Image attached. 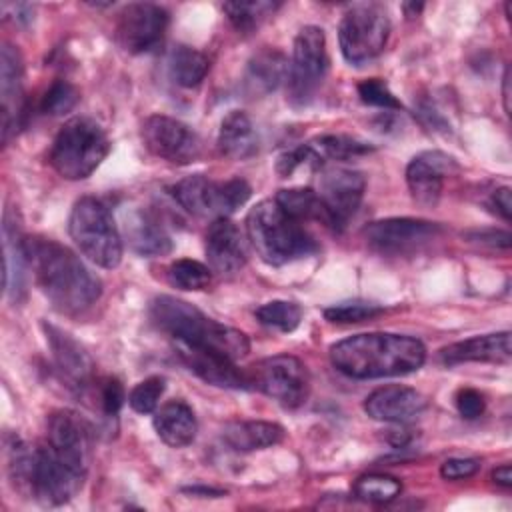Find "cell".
<instances>
[{"label": "cell", "mask_w": 512, "mask_h": 512, "mask_svg": "<svg viewBox=\"0 0 512 512\" xmlns=\"http://www.w3.org/2000/svg\"><path fill=\"white\" fill-rule=\"evenodd\" d=\"M24 248L40 292L58 312L80 314L100 298V280L70 248L44 236H26Z\"/></svg>", "instance_id": "6da1fadb"}, {"label": "cell", "mask_w": 512, "mask_h": 512, "mask_svg": "<svg viewBox=\"0 0 512 512\" xmlns=\"http://www.w3.org/2000/svg\"><path fill=\"white\" fill-rule=\"evenodd\" d=\"M332 366L356 380L404 376L426 362V348L420 340L404 334L368 332L336 342L330 348Z\"/></svg>", "instance_id": "7a4b0ae2"}, {"label": "cell", "mask_w": 512, "mask_h": 512, "mask_svg": "<svg viewBox=\"0 0 512 512\" xmlns=\"http://www.w3.org/2000/svg\"><path fill=\"white\" fill-rule=\"evenodd\" d=\"M150 320L156 328L172 336L174 342L206 348L234 362L250 350L244 332L208 318L196 306L174 296H156L150 302Z\"/></svg>", "instance_id": "3957f363"}, {"label": "cell", "mask_w": 512, "mask_h": 512, "mask_svg": "<svg viewBox=\"0 0 512 512\" xmlns=\"http://www.w3.org/2000/svg\"><path fill=\"white\" fill-rule=\"evenodd\" d=\"M248 240L270 266H282L318 250L304 226L288 216L276 200L258 202L246 216Z\"/></svg>", "instance_id": "277c9868"}, {"label": "cell", "mask_w": 512, "mask_h": 512, "mask_svg": "<svg viewBox=\"0 0 512 512\" xmlns=\"http://www.w3.org/2000/svg\"><path fill=\"white\" fill-rule=\"evenodd\" d=\"M110 140L104 128L88 116H74L62 124L52 148L50 164L66 180L88 178L108 156Z\"/></svg>", "instance_id": "5b68a950"}, {"label": "cell", "mask_w": 512, "mask_h": 512, "mask_svg": "<svg viewBox=\"0 0 512 512\" xmlns=\"http://www.w3.org/2000/svg\"><path fill=\"white\" fill-rule=\"evenodd\" d=\"M68 232L80 252L100 268H116L122 260V238L112 212L94 196L80 198L68 220Z\"/></svg>", "instance_id": "8992f818"}, {"label": "cell", "mask_w": 512, "mask_h": 512, "mask_svg": "<svg viewBox=\"0 0 512 512\" xmlns=\"http://www.w3.org/2000/svg\"><path fill=\"white\" fill-rule=\"evenodd\" d=\"M250 186L242 178L216 182L204 174H192L172 186L174 200L190 214L202 218H228L250 198Z\"/></svg>", "instance_id": "52a82bcc"}, {"label": "cell", "mask_w": 512, "mask_h": 512, "mask_svg": "<svg viewBox=\"0 0 512 512\" xmlns=\"http://www.w3.org/2000/svg\"><path fill=\"white\" fill-rule=\"evenodd\" d=\"M390 20L380 4H356L340 20L338 42L346 62L360 66L374 60L386 46Z\"/></svg>", "instance_id": "ba28073f"}, {"label": "cell", "mask_w": 512, "mask_h": 512, "mask_svg": "<svg viewBox=\"0 0 512 512\" xmlns=\"http://www.w3.org/2000/svg\"><path fill=\"white\" fill-rule=\"evenodd\" d=\"M328 70L326 36L318 26H304L292 48V60L288 66V98L292 104H308L320 88Z\"/></svg>", "instance_id": "9c48e42d"}, {"label": "cell", "mask_w": 512, "mask_h": 512, "mask_svg": "<svg viewBox=\"0 0 512 512\" xmlns=\"http://www.w3.org/2000/svg\"><path fill=\"white\" fill-rule=\"evenodd\" d=\"M250 388H258L268 398L286 408H298L306 402L310 378L306 366L290 354H278L252 364L248 370Z\"/></svg>", "instance_id": "30bf717a"}, {"label": "cell", "mask_w": 512, "mask_h": 512, "mask_svg": "<svg viewBox=\"0 0 512 512\" xmlns=\"http://www.w3.org/2000/svg\"><path fill=\"white\" fill-rule=\"evenodd\" d=\"M86 472L64 462L48 444L36 448L30 478V494L46 504L60 506L70 502L82 488Z\"/></svg>", "instance_id": "8fae6325"}, {"label": "cell", "mask_w": 512, "mask_h": 512, "mask_svg": "<svg viewBox=\"0 0 512 512\" xmlns=\"http://www.w3.org/2000/svg\"><path fill=\"white\" fill-rule=\"evenodd\" d=\"M142 140L156 158L178 166L192 164L202 152L198 134L188 124L164 114H152L142 122Z\"/></svg>", "instance_id": "7c38bea8"}, {"label": "cell", "mask_w": 512, "mask_h": 512, "mask_svg": "<svg viewBox=\"0 0 512 512\" xmlns=\"http://www.w3.org/2000/svg\"><path fill=\"white\" fill-rule=\"evenodd\" d=\"M366 188V178L358 170L330 166L322 168L318 180V198L330 218V228L340 230L356 214Z\"/></svg>", "instance_id": "4fadbf2b"}, {"label": "cell", "mask_w": 512, "mask_h": 512, "mask_svg": "<svg viewBox=\"0 0 512 512\" xmlns=\"http://www.w3.org/2000/svg\"><path fill=\"white\" fill-rule=\"evenodd\" d=\"M168 26V12L150 2H136L124 6L116 22V40L122 50L142 54L152 50L164 36Z\"/></svg>", "instance_id": "5bb4252c"}, {"label": "cell", "mask_w": 512, "mask_h": 512, "mask_svg": "<svg viewBox=\"0 0 512 512\" xmlns=\"http://www.w3.org/2000/svg\"><path fill=\"white\" fill-rule=\"evenodd\" d=\"M442 228L418 218H384L364 228L366 242L382 254H406L434 240Z\"/></svg>", "instance_id": "9a60e30c"}, {"label": "cell", "mask_w": 512, "mask_h": 512, "mask_svg": "<svg viewBox=\"0 0 512 512\" xmlns=\"http://www.w3.org/2000/svg\"><path fill=\"white\" fill-rule=\"evenodd\" d=\"M48 446L70 466L88 472L92 454V428L72 410H56L48 416Z\"/></svg>", "instance_id": "2e32d148"}, {"label": "cell", "mask_w": 512, "mask_h": 512, "mask_svg": "<svg viewBox=\"0 0 512 512\" xmlns=\"http://www.w3.org/2000/svg\"><path fill=\"white\" fill-rule=\"evenodd\" d=\"M458 172L456 160L440 150L416 154L406 166V184L420 206H436L442 194L444 178Z\"/></svg>", "instance_id": "e0dca14e"}, {"label": "cell", "mask_w": 512, "mask_h": 512, "mask_svg": "<svg viewBox=\"0 0 512 512\" xmlns=\"http://www.w3.org/2000/svg\"><path fill=\"white\" fill-rule=\"evenodd\" d=\"M42 330L46 334L48 346L52 350L54 364L62 378L68 382L74 390H84L94 380V362L86 348L74 340L68 332L54 324L42 322Z\"/></svg>", "instance_id": "ac0fdd59"}, {"label": "cell", "mask_w": 512, "mask_h": 512, "mask_svg": "<svg viewBox=\"0 0 512 512\" xmlns=\"http://www.w3.org/2000/svg\"><path fill=\"white\" fill-rule=\"evenodd\" d=\"M0 100H2V138L20 126L24 114V62L16 46L4 42L0 48Z\"/></svg>", "instance_id": "d6986e66"}, {"label": "cell", "mask_w": 512, "mask_h": 512, "mask_svg": "<svg viewBox=\"0 0 512 512\" xmlns=\"http://www.w3.org/2000/svg\"><path fill=\"white\" fill-rule=\"evenodd\" d=\"M176 350H178L180 360L188 366V370L194 372L204 382H208L212 386H220V388H234V390L250 388L248 374L244 370H240L234 360H230L218 352L198 348V346L180 344V342H176Z\"/></svg>", "instance_id": "ffe728a7"}, {"label": "cell", "mask_w": 512, "mask_h": 512, "mask_svg": "<svg viewBox=\"0 0 512 512\" xmlns=\"http://www.w3.org/2000/svg\"><path fill=\"white\" fill-rule=\"evenodd\" d=\"M208 268L218 274L238 272L248 258L246 242L238 226L230 218H216L206 230Z\"/></svg>", "instance_id": "44dd1931"}, {"label": "cell", "mask_w": 512, "mask_h": 512, "mask_svg": "<svg viewBox=\"0 0 512 512\" xmlns=\"http://www.w3.org/2000/svg\"><path fill=\"white\" fill-rule=\"evenodd\" d=\"M424 408L426 398L418 390L400 384L376 388L364 400V412L378 422L404 424L416 418Z\"/></svg>", "instance_id": "7402d4cb"}, {"label": "cell", "mask_w": 512, "mask_h": 512, "mask_svg": "<svg viewBox=\"0 0 512 512\" xmlns=\"http://www.w3.org/2000/svg\"><path fill=\"white\" fill-rule=\"evenodd\" d=\"M24 238L16 214L6 210L2 224L4 240V292L12 302H20L26 296V272L30 268L24 248Z\"/></svg>", "instance_id": "603a6c76"}, {"label": "cell", "mask_w": 512, "mask_h": 512, "mask_svg": "<svg viewBox=\"0 0 512 512\" xmlns=\"http://www.w3.org/2000/svg\"><path fill=\"white\" fill-rule=\"evenodd\" d=\"M438 358L448 364H462V362H490V364H506L512 358L510 348V332H494L472 336L462 342H454L440 350Z\"/></svg>", "instance_id": "cb8c5ba5"}, {"label": "cell", "mask_w": 512, "mask_h": 512, "mask_svg": "<svg viewBox=\"0 0 512 512\" xmlns=\"http://www.w3.org/2000/svg\"><path fill=\"white\" fill-rule=\"evenodd\" d=\"M152 424L158 438L172 448H184L192 444L198 432L194 410L182 400H170L154 410Z\"/></svg>", "instance_id": "d4e9b609"}, {"label": "cell", "mask_w": 512, "mask_h": 512, "mask_svg": "<svg viewBox=\"0 0 512 512\" xmlns=\"http://www.w3.org/2000/svg\"><path fill=\"white\" fill-rule=\"evenodd\" d=\"M216 144L222 156L246 160L258 152L260 140L250 116L242 110H230L220 122Z\"/></svg>", "instance_id": "484cf974"}, {"label": "cell", "mask_w": 512, "mask_h": 512, "mask_svg": "<svg viewBox=\"0 0 512 512\" xmlns=\"http://www.w3.org/2000/svg\"><path fill=\"white\" fill-rule=\"evenodd\" d=\"M284 428L264 420H234L224 424L222 440L236 452H254L276 446L284 440Z\"/></svg>", "instance_id": "4316f807"}, {"label": "cell", "mask_w": 512, "mask_h": 512, "mask_svg": "<svg viewBox=\"0 0 512 512\" xmlns=\"http://www.w3.org/2000/svg\"><path fill=\"white\" fill-rule=\"evenodd\" d=\"M124 232L130 248L140 256H164L172 250L170 236L148 212H132L126 218Z\"/></svg>", "instance_id": "83f0119b"}, {"label": "cell", "mask_w": 512, "mask_h": 512, "mask_svg": "<svg viewBox=\"0 0 512 512\" xmlns=\"http://www.w3.org/2000/svg\"><path fill=\"white\" fill-rule=\"evenodd\" d=\"M286 76L288 64L284 54L274 48H264L250 58L244 74V86L252 96H260L276 90Z\"/></svg>", "instance_id": "f1b7e54d"}, {"label": "cell", "mask_w": 512, "mask_h": 512, "mask_svg": "<svg viewBox=\"0 0 512 512\" xmlns=\"http://www.w3.org/2000/svg\"><path fill=\"white\" fill-rule=\"evenodd\" d=\"M210 60L192 46H174L168 56V74L182 88L198 86L208 74Z\"/></svg>", "instance_id": "f546056e"}, {"label": "cell", "mask_w": 512, "mask_h": 512, "mask_svg": "<svg viewBox=\"0 0 512 512\" xmlns=\"http://www.w3.org/2000/svg\"><path fill=\"white\" fill-rule=\"evenodd\" d=\"M276 204L294 220H318L330 226V218L312 188H288V190H278L276 194Z\"/></svg>", "instance_id": "4dcf8cb0"}, {"label": "cell", "mask_w": 512, "mask_h": 512, "mask_svg": "<svg viewBox=\"0 0 512 512\" xmlns=\"http://www.w3.org/2000/svg\"><path fill=\"white\" fill-rule=\"evenodd\" d=\"M280 4L256 0V2H226L222 4V10L226 12L228 20L240 34L254 32L268 16L274 14V10Z\"/></svg>", "instance_id": "1f68e13d"}, {"label": "cell", "mask_w": 512, "mask_h": 512, "mask_svg": "<svg viewBox=\"0 0 512 512\" xmlns=\"http://www.w3.org/2000/svg\"><path fill=\"white\" fill-rule=\"evenodd\" d=\"M402 492V482L388 474H364L354 482V494L362 502L388 504Z\"/></svg>", "instance_id": "d6a6232c"}, {"label": "cell", "mask_w": 512, "mask_h": 512, "mask_svg": "<svg viewBox=\"0 0 512 512\" xmlns=\"http://www.w3.org/2000/svg\"><path fill=\"white\" fill-rule=\"evenodd\" d=\"M310 146L316 150V154L322 160L324 158L348 160V158L362 156V154H368L374 150V146H370L362 140H356L352 136H346V134H324V136L310 140Z\"/></svg>", "instance_id": "836d02e7"}, {"label": "cell", "mask_w": 512, "mask_h": 512, "mask_svg": "<svg viewBox=\"0 0 512 512\" xmlns=\"http://www.w3.org/2000/svg\"><path fill=\"white\" fill-rule=\"evenodd\" d=\"M256 318L262 326L274 328L278 332H292L302 320V308L296 302L272 300L256 310Z\"/></svg>", "instance_id": "e575fe53"}, {"label": "cell", "mask_w": 512, "mask_h": 512, "mask_svg": "<svg viewBox=\"0 0 512 512\" xmlns=\"http://www.w3.org/2000/svg\"><path fill=\"white\" fill-rule=\"evenodd\" d=\"M168 280L172 286H176L180 290L196 292V290H204L210 286L212 272L208 266H204L198 260L182 258V260H176L170 264Z\"/></svg>", "instance_id": "d590c367"}, {"label": "cell", "mask_w": 512, "mask_h": 512, "mask_svg": "<svg viewBox=\"0 0 512 512\" xmlns=\"http://www.w3.org/2000/svg\"><path fill=\"white\" fill-rule=\"evenodd\" d=\"M382 314V308L366 300H348L332 304L324 310V318L334 324H356Z\"/></svg>", "instance_id": "8d00e7d4"}, {"label": "cell", "mask_w": 512, "mask_h": 512, "mask_svg": "<svg viewBox=\"0 0 512 512\" xmlns=\"http://www.w3.org/2000/svg\"><path fill=\"white\" fill-rule=\"evenodd\" d=\"M80 100V92L74 84H70L68 80H54L52 86L46 90L44 98H42V112L50 114V116H60L70 112Z\"/></svg>", "instance_id": "74e56055"}, {"label": "cell", "mask_w": 512, "mask_h": 512, "mask_svg": "<svg viewBox=\"0 0 512 512\" xmlns=\"http://www.w3.org/2000/svg\"><path fill=\"white\" fill-rule=\"evenodd\" d=\"M164 388H166V380L162 376H150V378L138 382L128 396L130 408L138 414L154 412L164 394Z\"/></svg>", "instance_id": "f35d334b"}, {"label": "cell", "mask_w": 512, "mask_h": 512, "mask_svg": "<svg viewBox=\"0 0 512 512\" xmlns=\"http://www.w3.org/2000/svg\"><path fill=\"white\" fill-rule=\"evenodd\" d=\"M302 166H308V168H314V170L322 168V158L316 154V150L310 146V142L300 144V146L280 154L278 162H276V172L282 178H288Z\"/></svg>", "instance_id": "ab89813d"}, {"label": "cell", "mask_w": 512, "mask_h": 512, "mask_svg": "<svg viewBox=\"0 0 512 512\" xmlns=\"http://www.w3.org/2000/svg\"><path fill=\"white\" fill-rule=\"evenodd\" d=\"M358 96L364 104L384 108V110H400L402 104L390 92V88L380 78H368L358 84Z\"/></svg>", "instance_id": "60d3db41"}, {"label": "cell", "mask_w": 512, "mask_h": 512, "mask_svg": "<svg viewBox=\"0 0 512 512\" xmlns=\"http://www.w3.org/2000/svg\"><path fill=\"white\" fill-rule=\"evenodd\" d=\"M124 388L120 380L116 378H106L100 386V406L106 416H116L124 404Z\"/></svg>", "instance_id": "b9f144b4"}, {"label": "cell", "mask_w": 512, "mask_h": 512, "mask_svg": "<svg viewBox=\"0 0 512 512\" xmlns=\"http://www.w3.org/2000/svg\"><path fill=\"white\" fill-rule=\"evenodd\" d=\"M456 408L460 412L462 418L466 420H474L478 416L484 414V408H486V402H484V396L474 390V388H462L458 390L456 394Z\"/></svg>", "instance_id": "7bdbcfd3"}, {"label": "cell", "mask_w": 512, "mask_h": 512, "mask_svg": "<svg viewBox=\"0 0 512 512\" xmlns=\"http://www.w3.org/2000/svg\"><path fill=\"white\" fill-rule=\"evenodd\" d=\"M480 470V460L476 458H448L440 466V476L444 480H464Z\"/></svg>", "instance_id": "ee69618b"}, {"label": "cell", "mask_w": 512, "mask_h": 512, "mask_svg": "<svg viewBox=\"0 0 512 512\" xmlns=\"http://www.w3.org/2000/svg\"><path fill=\"white\" fill-rule=\"evenodd\" d=\"M468 236L478 244H486L492 248H510V234L502 230H480V232H470Z\"/></svg>", "instance_id": "f6af8a7d"}, {"label": "cell", "mask_w": 512, "mask_h": 512, "mask_svg": "<svg viewBox=\"0 0 512 512\" xmlns=\"http://www.w3.org/2000/svg\"><path fill=\"white\" fill-rule=\"evenodd\" d=\"M488 204H490V208H492L498 216H502L506 222L510 220V206H512V204H510V188H508V186L496 188V190L492 192Z\"/></svg>", "instance_id": "bcb514c9"}, {"label": "cell", "mask_w": 512, "mask_h": 512, "mask_svg": "<svg viewBox=\"0 0 512 512\" xmlns=\"http://www.w3.org/2000/svg\"><path fill=\"white\" fill-rule=\"evenodd\" d=\"M492 480L502 486V488H510L512 486V468L510 464H502L492 472Z\"/></svg>", "instance_id": "7dc6e473"}, {"label": "cell", "mask_w": 512, "mask_h": 512, "mask_svg": "<svg viewBox=\"0 0 512 512\" xmlns=\"http://www.w3.org/2000/svg\"><path fill=\"white\" fill-rule=\"evenodd\" d=\"M510 68L506 66L504 76H502V100H504V110L506 114H510Z\"/></svg>", "instance_id": "c3c4849f"}, {"label": "cell", "mask_w": 512, "mask_h": 512, "mask_svg": "<svg viewBox=\"0 0 512 512\" xmlns=\"http://www.w3.org/2000/svg\"><path fill=\"white\" fill-rule=\"evenodd\" d=\"M424 8V4L422 2H406V4H402V10H404V14L408 16V18H414V16H418L420 14V10Z\"/></svg>", "instance_id": "681fc988"}]
</instances>
